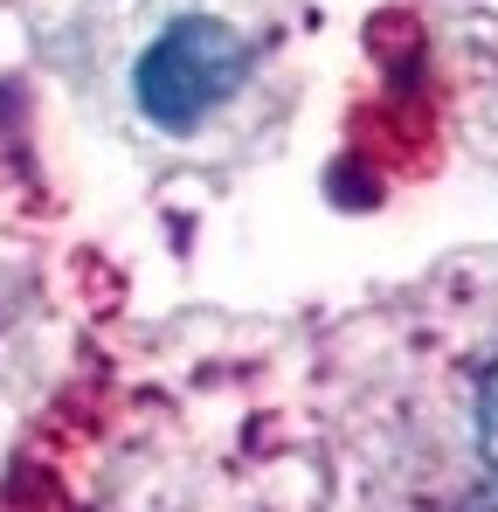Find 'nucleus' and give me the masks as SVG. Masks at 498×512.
Instances as JSON below:
<instances>
[{"mask_svg": "<svg viewBox=\"0 0 498 512\" xmlns=\"http://www.w3.org/2000/svg\"><path fill=\"white\" fill-rule=\"evenodd\" d=\"M243 63H249V49L229 21L187 14L139 56V104H146V118L180 132V125L208 118L229 90L243 84Z\"/></svg>", "mask_w": 498, "mask_h": 512, "instance_id": "f257e3e1", "label": "nucleus"}, {"mask_svg": "<svg viewBox=\"0 0 498 512\" xmlns=\"http://www.w3.org/2000/svg\"><path fill=\"white\" fill-rule=\"evenodd\" d=\"M478 443H485V457H492V471H498V367L478 388Z\"/></svg>", "mask_w": 498, "mask_h": 512, "instance_id": "f03ea898", "label": "nucleus"}, {"mask_svg": "<svg viewBox=\"0 0 498 512\" xmlns=\"http://www.w3.org/2000/svg\"><path fill=\"white\" fill-rule=\"evenodd\" d=\"M443 512H498V492L492 499H457V506H443Z\"/></svg>", "mask_w": 498, "mask_h": 512, "instance_id": "7ed1b4c3", "label": "nucleus"}]
</instances>
